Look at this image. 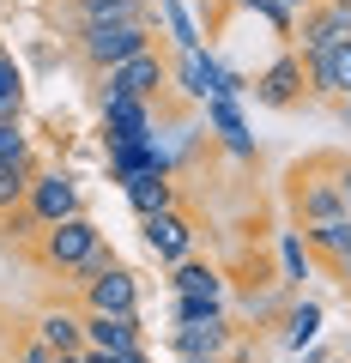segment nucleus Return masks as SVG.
<instances>
[{
    "instance_id": "23",
    "label": "nucleus",
    "mask_w": 351,
    "mask_h": 363,
    "mask_svg": "<svg viewBox=\"0 0 351 363\" xmlns=\"http://www.w3.org/2000/svg\"><path fill=\"white\" fill-rule=\"evenodd\" d=\"M279 255H285V285H297L303 272H309V248H303V230H285Z\"/></svg>"
},
{
    "instance_id": "26",
    "label": "nucleus",
    "mask_w": 351,
    "mask_h": 363,
    "mask_svg": "<svg viewBox=\"0 0 351 363\" xmlns=\"http://www.w3.org/2000/svg\"><path fill=\"white\" fill-rule=\"evenodd\" d=\"M25 128H18V121H0V164H6V157H18V152H25Z\"/></svg>"
},
{
    "instance_id": "3",
    "label": "nucleus",
    "mask_w": 351,
    "mask_h": 363,
    "mask_svg": "<svg viewBox=\"0 0 351 363\" xmlns=\"http://www.w3.org/2000/svg\"><path fill=\"white\" fill-rule=\"evenodd\" d=\"M145 49H157V18H121V25H91V30H73L67 37V55L79 61L85 79L109 73V67L133 61Z\"/></svg>"
},
{
    "instance_id": "21",
    "label": "nucleus",
    "mask_w": 351,
    "mask_h": 363,
    "mask_svg": "<svg viewBox=\"0 0 351 363\" xmlns=\"http://www.w3.org/2000/svg\"><path fill=\"white\" fill-rule=\"evenodd\" d=\"M315 333H321V303H291L285 309V345L303 351Z\"/></svg>"
},
{
    "instance_id": "9",
    "label": "nucleus",
    "mask_w": 351,
    "mask_h": 363,
    "mask_svg": "<svg viewBox=\"0 0 351 363\" xmlns=\"http://www.w3.org/2000/svg\"><path fill=\"white\" fill-rule=\"evenodd\" d=\"M309 104H333L339 116H351V43L327 55H309Z\"/></svg>"
},
{
    "instance_id": "6",
    "label": "nucleus",
    "mask_w": 351,
    "mask_h": 363,
    "mask_svg": "<svg viewBox=\"0 0 351 363\" xmlns=\"http://www.w3.org/2000/svg\"><path fill=\"white\" fill-rule=\"evenodd\" d=\"M85 212V188H79L67 169H55V164H43V176L30 182V200H25V218L37 224V230H49V224H61V218H79Z\"/></svg>"
},
{
    "instance_id": "12",
    "label": "nucleus",
    "mask_w": 351,
    "mask_h": 363,
    "mask_svg": "<svg viewBox=\"0 0 351 363\" xmlns=\"http://www.w3.org/2000/svg\"><path fill=\"white\" fill-rule=\"evenodd\" d=\"M303 248H309V260H321V267L333 272L339 285L351 291V218L309 224V230H303Z\"/></svg>"
},
{
    "instance_id": "8",
    "label": "nucleus",
    "mask_w": 351,
    "mask_h": 363,
    "mask_svg": "<svg viewBox=\"0 0 351 363\" xmlns=\"http://www.w3.org/2000/svg\"><path fill=\"white\" fill-rule=\"evenodd\" d=\"M339 43H351V0H315L309 13L297 18L291 49L309 61V55H327V49H339Z\"/></svg>"
},
{
    "instance_id": "14",
    "label": "nucleus",
    "mask_w": 351,
    "mask_h": 363,
    "mask_svg": "<svg viewBox=\"0 0 351 363\" xmlns=\"http://www.w3.org/2000/svg\"><path fill=\"white\" fill-rule=\"evenodd\" d=\"M43 164H49V157H43L37 145H25L18 157H6V164H0V218H6V212H18V206L30 200V182L43 176Z\"/></svg>"
},
{
    "instance_id": "18",
    "label": "nucleus",
    "mask_w": 351,
    "mask_h": 363,
    "mask_svg": "<svg viewBox=\"0 0 351 363\" xmlns=\"http://www.w3.org/2000/svg\"><path fill=\"white\" fill-rule=\"evenodd\" d=\"M128 206L140 212V218H157V212L182 206V188H176V176H164V169H152V176H140L128 188Z\"/></svg>"
},
{
    "instance_id": "29",
    "label": "nucleus",
    "mask_w": 351,
    "mask_h": 363,
    "mask_svg": "<svg viewBox=\"0 0 351 363\" xmlns=\"http://www.w3.org/2000/svg\"><path fill=\"white\" fill-rule=\"evenodd\" d=\"M279 6H285L291 18H303V13H309V6H315V0H279Z\"/></svg>"
},
{
    "instance_id": "32",
    "label": "nucleus",
    "mask_w": 351,
    "mask_h": 363,
    "mask_svg": "<svg viewBox=\"0 0 351 363\" xmlns=\"http://www.w3.org/2000/svg\"><path fill=\"white\" fill-rule=\"evenodd\" d=\"M61 6H73V0H61Z\"/></svg>"
},
{
    "instance_id": "5",
    "label": "nucleus",
    "mask_w": 351,
    "mask_h": 363,
    "mask_svg": "<svg viewBox=\"0 0 351 363\" xmlns=\"http://www.w3.org/2000/svg\"><path fill=\"white\" fill-rule=\"evenodd\" d=\"M248 97H255L260 109H279V116L303 109V104H309V67H303V55L297 49H279L273 61L248 79Z\"/></svg>"
},
{
    "instance_id": "24",
    "label": "nucleus",
    "mask_w": 351,
    "mask_h": 363,
    "mask_svg": "<svg viewBox=\"0 0 351 363\" xmlns=\"http://www.w3.org/2000/svg\"><path fill=\"white\" fill-rule=\"evenodd\" d=\"M157 18L169 25V37H176V49H200V43H194V25H188V13L176 6V0H157Z\"/></svg>"
},
{
    "instance_id": "25",
    "label": "nucleus",
    "mask_w": 351,
    "mask_h": 363,
    "mask_svg": "<svg viewBox=\"0 0 351 363\" xmlns=\"http://www.w3.org/2000/svg\"><path fill=\"white\" fill-rule=\"evenodd\" d=\"M224 315V303H212V297H176V327H188V321H218Z\"/></svg>"
},
{
    "instance_id": "31",
    "label": "nucleus",
    "mask_w": 351,
    "mask_h": 363,
    "mask_svg": "<svg viewBox=\"0 0 351 363\" xmlns=\"http://www.w3.org/2000/svg\"><path fill=\"white\" fill-rule=\"evenodd\" d=\"M188 363H224V357H188Z\"/></svg>"
},
{
    "instance_id": "22",
    "label": "nucleus",
    "mask_w": 351,
    "mask_h": 363,
    "mask_svg": "<svg viewBox=\"0 0 351 363\" xmlns=\"http://www.w3.org/2000/svg\"><path fill=\"white\" fill-rule=\"evenodd\" d=\"M109 267H116V248H109V242H97L91 255H85V260H79V267H73V272H67V279H61V285H67V291H85V285H91V279H104Z\"/></svg>"
},
{
    "instance_id": "27",
    "label": "nucleus",
    "mask_w": 351,
    "mask_h": 363,
    "mask_svg": "<svg viewBox=\"0 0 351 363\" xmlns=\"http://www.w3.org/2000/svg\"><path fill=\"white\" fill-rule=\"evenodd\" d=\"M13 91H25V73H18V61L6 49H0V97H13Z\"/></svg>"
},
{
    "instance_id": "1",
    "label": "nucleus",
    "mask_w": 351,
    "mask_h": 363,
    "mask_svg": "<svg viewBox=\"0 0 351 363\" xmlns=\"http://www.w3.org/2000/svg\"><path fill=\"white\" fill-rule=\"evenodd\" d=\"M285 212H291L297 230L351 218L345 194H339V152H309V157H297L285 169Z\"/></svg>"
},
{
    "instance_id": "13",
    "label": "nucleus",
    "mask_w": 351,
    "mask_h": 363,
    "mask_svg": "<svg viewBox=\"0 0 351 363\" xmlns=\"http://www.w3.org/2000/svg\"><path fill=\"white\" fill-rule=\"evenodd\" d=\"M230 339H236V327L224 321H188V327H176V333H169V351H176V357H224V351H230Z\"/></svg>"
},
{
    "instance_id": "19",
    "label": "nucleus",
    "mask_w": 351,
    "mask_h": 363,
    "mask_svg": "<svg viewBox=\"0 0 351 363\" xmlns=\"http://www.w3.org/2000/svg\"><path fill=\"white\" fill-rule=\"evenodd\" d=\"M176 79H182V91L188 97H218V85H224V67L212 61V55H200V49H182L176 55Z\"/></svg>"
},
{
    "instance_id": "7",
    "label": "nucleus",
    "mask_w": 351,
    "mask_h": 363,
    "mask_svg": "<svg viewBox=\"0 0 351 363\" xmlns=\"http://www.w3.org/2000/svg\"><path fill=\"white\" fill-rule=\"evenodd\" d=\"M140 230H145V248L157 255V267H176V260L200 255V224H194V206L188 200L157 212V218H140Z\"/></svg>"
},
{
    "instance_id": "11",
    "label": "nucleus",
    "mask_w": 351,
    "mask_h": 363,
    "mask_svg": "<svg viewBox=\"0 0 351 363\" xmlns=\"http://www.w3.org/2000/svg\"><path fill=\"white\" fill-rule=\"evenodd\" d=\"M30 327H37V339L55 351V357H67V351H85V309H73L67 297H49L37 315H30Z\"/></svg>"
},
{
    "instance_id": "28",
    "label": "nucleus",
    "mask_w": 351,
    "mask_h": 363,
    "mask_svg": "<svg viewBox=\"0 0 351 363\" xmlns=\"http://www.w3.org/2000/svg\"><path fill=\"white\" fill-rule=\"evenodd\" d=\"M339 194H345V206H351V152H339Z\"/></svg>"
},
{
    "instance_id": "20",
    "label": "nucleus",
    "mask_w": 351,
    "mask_h": 363,
    "mask_svg": "<svg viewBox=\"0 0 351 363\" xmlns=\"http://www.w3.org/2000/svg\"><path fill=\"white\" fill-rule=\"evenodd\" d=\"M206 121H212V133H218V140L230 145L236 157H255V145H248V128H243V109H236V97H206Z\"/></svg>"
},
{
    "instance_id": "16",
    "label": "nucleus",
    "mask_w": 351,
    "mask_h": 363,
    "mask_svg": "<svg viewBox=\"0 0 351 363\" xmlns=\"http://www.w3.org/2000/svg\"><path fill=\"white\" fill-rule=\"evenodd\" d=\"M85 345H91V351H109V357L145 345V339H140V315H85Z\"/></svg>"
},
{
    "instance_id": "15",
    "label": "nucleus",
    "mask_w": 351,
    "mask_h": 363,
    "mask_svg": "<svg viewBox=\"0 0 351 363\" xmlns=\"http://www.w3.org/2000/svg\"><path fill=\"white\" fill-rule=\"evenodd\" d=\"M67 13H73V30H91V25H121V18H157V0H73Z\"/></svg>"
},
{
    "instance_id": "30",
    "label": "nucleus",
    "mask_w": 351,
    "mask_h": 363,
    "mask_svg": "<svg viewBox=\"0 0 351 363\" xmlns=\"http://www.w3.org/2000/svg\"><path fill=\"white\" fill-rule=\"evenodd\" d=\"M55 363H91V345H85V351H67V357H55Z\"/></svg>"
},
{
    "instance_id": "4",
    "label": "nucleus",
    "mask_w": 351,
    "mask_h": 363,
    "mask_svg": "<svg viewBox=\"0 0 351 363\" xmlns=\"http://www.w3.org/2000/svg\"><path fill=\"white\" fill-rule=\"evenodd\" d=\"M97 242H109V236H104V224H97L91 212H79V218H61V224H49V230H43L37 242L25 248V267L49 272V279H67V272H73L79 260L91 255Z\"/></svg>"
},
{
    "instance_id": "17",
    "label": "nucleus",
    "mask_w": 351,
    "mask_h": 363,
    "mask_svg": "<svg viewBox=\"0 0 351 363\" xmlns=\"http://www.w3.org/2000/svg\"><path fill=\"white\" fill-rule=\"evenodd\" d=\"M169 291H176V297H212V303H224V272L212 267V260L188 255V260L169 267Z\"/></svg>"
},
{
    "instance_id": "2",
    "label": "nucleus",
    "mask_w": 351,
    "mask_h": 363,
    "mask_svg": "<svg viewBox=\"0 0 351 363\" xmlns=\"http://www.w3.org/2000/svg\"><path fill=\"white\" fill-rule=\"evenodd\" d=\"M169 79H176V67H169L164 43H157V49H145V55H133V61L97 73L91 79V104H104V97H133V104H157V116H164V121H182L188 104L169 97Z\"/></svg>"
},
{
    "instance_id": "10",
    "label": "nucleus",
    "mask_w": 351,
    "mask_h": 363,
    "mask_svg": "<svg viewBox=\"0 0 351 363\" xmlns=\"http://www.w3.org/2000/svg\"><path fill=\"white\" fill-rule=\"evenodd\" d=\"M73 297H79V309H85V315H140V279L116 260L104 279H91V285L73 291Z\"/></svg>"
}]
</instances>
